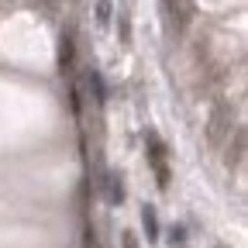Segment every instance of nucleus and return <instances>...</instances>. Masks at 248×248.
<instances>
[{
  "mask_svg": "<svg viewBox=\"0 0 248 248\" xmlns=\"http://www.w3.org/2000/svg\"><path fill=\"white\" fill-rule=\"evenodd\" d=\"M145 141H148V159H152V169H155V176H159V183H162V190H166V183H169V166H166V148H162V141H159V135H145Z\"/></svg>",
  "mask_w": 248,
  "mask_h": 248,
  "instance_id": "nucleus-1",
  "label": "nucleus"
},
{
  "mask_svg": "<svg viewBox=\"0 0 248 248\" xmlns=\"http://www.w3.org/2000/svg\"><path fill=\"white\" fill-rule=\"evenodd\" d=\"M62 52H59V66L62 69H73V55H76V45H73V31L69 35H62V45H59Z\"/></svg>",
  "mask_w": 248,
  "mask_h": 248,
  "instance_id": "nucleus-2",
  "label": "nucleus"
},
{
  "mask_svg": "<svg viewBox=\"0 0 248 248\" xmlns=\"http://www.w3.org/2000/svg\"><path fill=\"white\" fill-rule=\"evenodd\" d=\"M86 86H90V93H97V104L107 100V90H104V79H100L97 69H90V73H86Z\"/></svg>",
  "mask_w": 248,
  "mask_h": 248,
  "instance_id": "nucleus-3",
  "label": "nucleus"
},
{
  "mask_svg": "<svg viewBox=\"0 0 248 248\" xmlns=\"http://www.w3.org/2000/svg\"><path fill=\"white\" fill-rule=\"evenodd\" d=\"M107 197H110V203H121V200H124V183H121L114 172L107 176Z\"/></svg>",
  "mask_w": 248,
  "mask_h": 248,
  "instance_id": "nucleus-4",
  "label": "nucleus"
},
{
  "mask_svg": "<svg viewBox=\"0 0 248 248\" xmlns=\"http://www.w3.org/2000/svg\"><path fill=\"white\" fill-rule=\"evenodd\" d=\"M93 14H97V24H100V28H107V24H110V14H114L110 0H97V7H93Z\"/></svg>",
  "mask_w": 248,
  "mask_h": 248,
  "instance_id": "nucleus-5",
  "label": "nucleus"
}]
</instances>
